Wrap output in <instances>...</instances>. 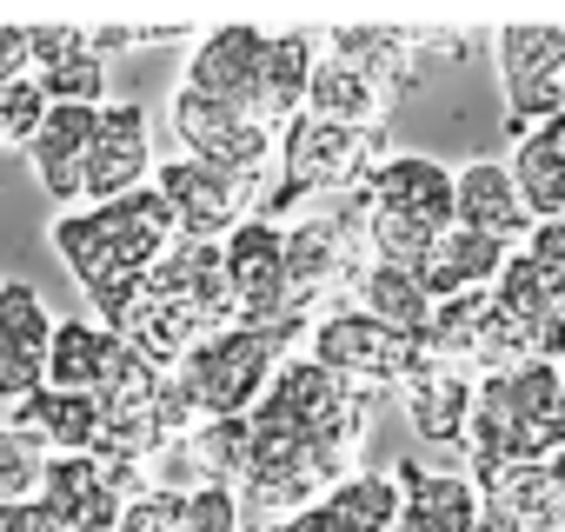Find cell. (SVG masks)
<instances>
[{
    "label": "cell",
    "instance_id": "7402d4cb",
    "mask_svg": "<svg viewBox=\"0 0 565 532\" xmlns=\"http://www.w3.org/2000/svg\"><path fill=\"white\" fill-rule=\"evenodd\" d=\"M452 180H459V226L492 233V240H505V246H525L532 213H525V200H519L505 160H486V153H479V160L452 167Z\"/></svg>",
    "mask_w": 565,
    "mask_h": 532
},
{
    "label": "cell",
    "instance_id": "d6986e66",
    "mask_svg": "<svg viewBox=\"0 0 565 532\" xmlns=\"http://www.w3.org/2000/svg\"><path fill=\"white\" fill-rule=\"evenodd\" d=\"M393 479H399V532H472V519L486 512V499L466 472L399 459Z\"/></svg>",
    "mask_w": 565,
    "mask_h": 532
},
{
    "label": "cell",
    "instance_id": "4dcf8cb0",
    "mask_svg": "<svg viewBox=\"0 0 565 532\" xmlns=\"http://www.w3.org/2000/svg\"><path fill=\"white\" fill-rule=\"evenodd\" d=\"M61 333V313L28 287V280H0V347H14L47 366V347Z\"/></svg>",
    "mask_w": 565,
    "mask_h": 532
},
{
    "label": "cell",
    "instance_id": "d590c367",
    "mask_svg": "<svg viewBox=\"0 0 565 532\" xmlns=\"http://www.w3.org/2000/svg\"><path fill=\"white\" fill-rule=\"evenodd\" d=\"M186 506H193V532H253V519H246V506H239V486L206 479V486L186 492Z\"/></svg>",
    "mask_w": 565,
    "mask_h": 532
},
{
    "label": "cell",
    "instance_id": "74e56055",
    "mask_svg": "<svg viewBox=\"0 0 565 532\" xmlns=\"http://www.w3.org/2000/svg\"><path fill=\"white\" fill-rule=\"evenodd\" d=\"M28 34H34V74L41 67H61V61H74V54L94 47V28H74V21H41Z\"/></svg>",
    "mask_w": 565,
    "mask_h": 532
},
{
    "label": "cell",
    "instance_id": "4316f807",
    "mask_svg": "<svg viewBox=\"0 0 565 532\" xmlns=\"http://www.w3.org/2000/svg\"><path fill=\"white\" fill-rule=\"evenodd\" d=\"M120 353H127V340L114 327H100V320H61V333L47 347V386H61V393H100L107 373L120 366Z\"/></svg>",
    "mask_w": 565,
    "mask_h": 532
},
{
    "label": "cell",
    "instance_id": "d4e9b609",
    "mask_svg": "<svg viewBox=\"0 0 565 532\" xmlns=\"http://www.w3.org/2000/svg\"><path fill=\"white\" fill-rule=\"evenodd\" d=\"M8 426H21L28 439H41L54 459H67V453H94V446H100V406H94V393L41 386V393H28L21 406H8Z\"/></svg>",
    "mask_w": 565,
    "mask_h": 532
},
{
    "label": "cell",
    "instance_id": "e0dca14e",
    "mask_svg": "<svg viewBox=\"0 0 565 532\" xmlns=\"http://www.w3.org/2000/svg\"><path fill=\"white\" fill-rule=\"evenodd\" d=\"M94 127H100V107H47L34 147H28V167L41 180V193L54 206H87V153H94Z\"/></svg>",
    "mask_w": 565,
    "mask_h": 532
},
{
    "label": "cell",
    "instance_id": "8992f818",
    "mask_svg": "<svg viewBox=\"0 0 565 532\" xmlns=\"http://www.w3.org/2000/svg\"><path fill=\"white\" fill-rule=\"evenodd\" d=\"M307 353L360 393H399L426 366V340H406L360 307H327L307 333Z\"/></svg>",
    "mask_w": 565,
    "mask_h": 532
},
{
    "label": "cell",
    "instance_id": "83f0119b",
    "mask_svg": "<svg viewBox=\"0 0 565 532\" xmlns=\"http://www.w3.org/2000/svg\"><path fill=\"white\" fill-rule=\"evenodd\" d=\"M426 34H406V28H333L327 34V47H333V61H347V67H360L373 87H386V94H406L413 87V74H419V47Z\"/></svg>",
    "mask_w": 565,
    "mask_h": 532
},
{
    "label": "cell",
    "instance_id": "9c48e42d",
    "mask_svg": "<svg viewBox=\"0 0 565 532\" xmlns=\"http://www.w3.org/2000/svg\"><path fill=\"white\" fill-rule=\"evenodd\" d=\"M273 180H279V173H273ZM273 180H239V173H220V167L186 160V153H173V160L153 167V187H160L167 206L180 213V240H213V246H220L233 226H246V220L266 213Z\"/></svg>",
    "mask_w": 565,
    "mask_h": 532
},
{
    "label": "cell",
    "instance_id": "60d3db41",
    "mask_svg": "<svg viewBox=\"0 0 565 532\" xmlns=\"http://www.w3.org/2000/svg\"><path fill=\"white\" fill-rule=\"evenodd\" d=\"M472 532H525V525H519L512 512H499V506H486V512L472 519Z\"/></svg>",
    "mask_w": 565,
    "mask_h": 532
},
{
    "label": "cell",
    "instance_id": "ac0fdd59",
    "mask_svg": "<svg viewBox=\"0 0 565 532\" xmlns=\"http://www.w3.org/2000/svg\"><path fill=\"white\" fill-rule=\"evenodd\" d=\"M399 406H406V426H413L426 446H459V453H466L472 406H479V373L446 366V360L426 353V366L399 386Z\"/></svg>",
    "mask_w": 565,
    "mask_h": 532
},
{
    "label": "cell",
    "instance_id": "ab89813d",
    "mask_svg": "<svg viewBox=\"0 0 565 532\" xmlns=\"http://www.w3.org/2000/svg\"><path fill=\"white\" fill-rule=\"evenodd\" d=\"M34 74V34L28 28H0V87Z\"/></svg>",
    "mask_w": 565,
    "mask_h": 532
},
{
    "label": "cell",
    "instance_id": "5bb4252c",
    "mask_svg": "<svg viewBox=\"0 0 565 532\" xmlns=\"http://www.w3.org/2000/svg\"><path fill=\"white\" fill-rule=\"evenodd\" d=\"M426 353L486 380V373L519 366V360H525V340H519V327L505 320V307H499L492 294H466V300H446V307L433 313Z\"/></svg>",
    "mask_w": 565,
    "mask_h": 532
},
{
    "label": "cell",
    "instance_id": "8fae6325",
    "mask_svg": "<svg viewBox=\"0 0 565 532\" xmlns=\"http://www.w3.org/2000/svg\"><path fill=\"white\" fill-rule=\"evenodd\" d=\"M226 253V287H233V307H239V327H313L307 313H294V294H287V226L279 220H246L220 240Z\"/></svg>",
    "mask_w": 565,
    "mask_h": 532
},
{
    "label": "cell",
    "instance_id": "7c38bea8",
    "mask_svg": "<svg viewBox=\"0 0 565 532\" xmlns=\"http://www.w3.org/2000/svg\"><path fill=\"white\" fill-rule=\"evenodd\" d=\"M266 54H273V34L266 28H246V21H226L213 34L193 41L186 67H180V87L186 94H206L233 114H253L266 120Z\"/></svg>",
    "mask_w": 565,
    "mask_h": 532
},
{
    "label": "cell",
    "instance_id": "f1b7e54d",
    "mask_svg": "<svg viewBox=\"0 0 565 532\" xmlns=\"http://www.w3.org/2000/svg\"><path fill=\"white\" fill-rule=\"evenodd\" d=\"M386 87H373L360 67H347V61H320V74H313V94H307V114H320V120H333V127H386Z\"/></svg>",
    "mask_w": 565,
    "mask_h": 532
},
{
    "label": "cell",
    "instance_id": "cb8c5ba5",
    "mask_svg": "<svg viewBox=\"0 0 565 532\" xmlns=\"http://www.w3.org/2000/svg\"><path fill=\"white\" fill-rule=\"evenodd\" d=\"M353 307L373 313L380 327L406 333V340H426L433 313H439V300L426 294V280L413 274V266H386V259H366L360 274H353Z\"/></svg>",
    "mask_w": 565,
    "mask_h": 532
},
{
    "label": "cell",
    "instance_id": "603a6c76",
    "mask_svg": "<svg viewBox=\"0 0 565 532\" xmlns=\"http://www.w3.org/2000/svg\"><path fill=\"white\" fill-rule=\"evenodd\" d=\"M505 167H512V187H519L532 226H539V220H565V114L525 127V134L512 140Z\"/></svg>",
    "mask_w": 565,
    "mask_h": 532
},
{
    "label": "cell",
    "instance_id": "3957f363",
    "mask_svg": "<svg viewBox=\"0 0 565 532\" xmlns=\"http://www.w3.org/2000/svg\"><path fill=\"white\" fill-rule=\"evenodd\" d=\"M565 446V380L545 360H519L479 380L466 466L479 459H552Z\"/></svg>",
    "mask_w": 565,
    "mask_h": 532
},
{
    "label": "cell",
    "instance_id": "7a4b0ae2",
    "mask_svg": "<svg viewBox=\"0 0 565 532\" xmlns=\"http://www.w3.org/2000/svg\"><path fill=\"white\" fill-rule=\"evenodd\" d=\"M307 333L313 327H220V333H206L173 373L186 406L200 413V426L206 419H246L273 393L279 366L300 353Z\"/></svg>",
    "mask_w": 565,
    "mask_h": 532
},
{
    "label": "cell",
    "instance_id": "7bdbcfd3",
    "mask_svg": "<svg viewBox=\"0 0 565 532\" xmlns=\"http://www.w3.org/2000/svg\"><path fill=\"white\" fill-rule=\"evenodd\" d=\"M552 532H565V506H558V525H552Z\"/></svg>",
    "mask_w": 565,
    "mask_h": 532
},
{
    "label": "cell",
    "instance_id": "2e32d148",
    "mask_svg": "<svg viewBox=\"0 0 565 532\" xmlns=\"http://www.w3.org/2000/svg\"><path fill=\"white\" fill-rule=\"evenodd\" d=\"M147 294L186 307L206 333L220 327H239V307H233V287H226V253L213 240H173L160 253V266L147 274Z\"/></svg>",
    "mask_w": 565,
    "mask_h": 532
},
{
    "label": "cell",
    "instance_id": "30bf717a",
    "mask_svg": "<svg viewBox=\"0 0 565 532\" xmlns=\"http://www.w3.org/2000/svg\"><path fill=\"white\" fill-rule=\"evenodd\" d=\"M366 253V220H360V200L347 213H307L287 226V294H294V313L320 320L327 294L333 287H353L360 259Z\"/></svg>",
    "mask_w": 565,
    "mask_h": 532
},
{
    "label": "cell",
    "instance_id": "4fadbf2b",
    "mask_svg": "<svg viewBox=\"0 0 565 532\" xmlns=\"http://www.w3.org/2000/svg\"><path fill=\"white\" fill-rule=\"evenodd\" d=\"M360 206L380 213V220H406V226L446 233V226H459V180L433 153H386L380 173L366 180Z\"/></svg>",
    "mask_w": 565,
    "mask_h": 532
},
{
    "label": "cell",
    "instance_id": "f6af8a7d",
    "mask_svg": "<svg viewBox=\"0 0 565 532\" xmlns=\"http://www.w3.org/2000/svg\"><path fill=\"white\" fill-rule=\"evenodd\" d=\"M114 532H120V525H114Z\"/></svg>",
    "mask_w": 565,
    "mask_h": 532
},
{
    "label": "cell",
    "instance_id": "44dd1931",
    "mask_svg": "<svg viewBox=\"0 0 565 532\" xmlns=\"http://www.w3.org/2000/svg\"><path fill=\"white\" fill-rule=\"evenodd\" d=\"M512 253H519V246H505V240H492V233L446 226L439 246H433L426 266H419V280H426V294H433L439 307H446V300H466V294H492V280L505 274Z\"/></svg>",
    "mask_w": 565,
    "mask_h": 532
},
{
    "label": "cell",
    "instance_id": "d6a6232c",
    "mask_svg": "<svg viewBox=\"0 0 565 532\" xmlns=\"http://www.w3.org/2000/svg\"><path fill=\"white\" fill-rule=\"evenodd\" d=\"M34 81H41L47 107H107V100H114V94H107V61H100L94 47L74 54V61H61V67H41Z\"/></svg>",
    "mask_w": 565,
    "mask_h": 532
},
{
    "label": "cell",
    "instance_id": "f35d334b",
    "mask_svg": "<svg viewBox=\"0 0 565 532\" xmlns=\"http://www.w3.org/2000/svg\"><path fill=\"white\" fill-rule=\"evenodd\" d=\"M41 386H47V366H41V360H28V353H14V347H0V400L21 406V400L41 393Z\"/></svg>",
    "mask_w": 565,
    "mask_h": 532
},
{
    "label": "cell",
    "instance_id": "ffe728a7",
    "mask_svg": "<svg viewBox=\"0 0 565 532\" xmlns=\"http://www.w3.org/2000/svg\"><path fill=\"white\" fill-rule=\"evenodd\" d=\"M486 506L512 512L525 532H552L558 525V506H565V486L552 472V459H479V466H459Z\"/></svg>",
    "mask_w": 565,
    "mask_h": 532
},
{
    "label": "cell",
    "instance_id": "ba28073f",
    "mask_svg": "<svg viewBox=\"0 0 565 532\" xmlns=\"http://www.w3.org/2000/svg\"><path fill=\"white\" fill-rule=\"evenodd\" d=\"M167 127H173V140H180L186 160H206V167L239 173V180H273L279 173V134L266 120H253V114H233V107L206 100V94L173 87Z\"/></svg>",
    "mask_w": 565,
    "mask_h": 532
},
{
    "label": "cell",
    "instance_id": "e575fe53",
    "mask_svg": "<svg viewBox=\"0 0 565 532\" xmlns=\"http://www.w3.org/2000/svg\"><path fill=\"white\" fill-rule=\"evenodd\" d=\"M120 532H193V506H186V492H173V486H147V492L120 512Z\"/></svg>",
    "mask_w": 565,
    "mask_h": 532
},
{
    "label": "cell",
    "instance_id": "836d02e7",
    "mask_svg": "<svg viewBox=\"0 0 565 532\" xmlns=\"http://www.w3.org/2000/svg\"><path fill=\"white\" fill-rule=\"evenodd\" d=\"M41 120H47V94H41V81H34V74L0 87V147L28 153V147H34V134H41Z\"/></svg>",
    "mask_w": 565,
    "mask_h": 532
},
{
    "label": "cell",
    "instance_id": "b9f144b4",
    "mask_svg": "<svg viewBox=\"0 0 565 532\" xmlns=\"http://www.w3.org/2000/svg\"><path fill=\"white\" fill-rule=\"evenodd\" d=\"M552 472H558V486H565V446H558V453H552Z\"/></svg>",
    "mask_w": 565,
    "mask_h": 532
},
{
    "label": "cell",
    "instance_id": "9a60e30c",
    "mask_svg": "<svg viewBox=\"0 0 565 532\" xmlns=\"http://www.w3.org/2000/svg\"><path fill=\"white\" fill-rule=\"evenodd\" d=\"M153 187V127L140 100H107L100 127H94V153H87V206L127 200Z\"/></svg>",
    "mask_w": 565,
    "mask_h": 532
},
{
    "label": "cell",
    "instance_id": "52a82bcc",
    "mask_svg": "<svg viewBox=\"0 0 565 532\" xmlns=\"http://www.w3.org/2000/svg\"><path fill=\"white\" fill-rule=\"evenodd\" d=\"M492 74L505 94V134L565 114V28L558 21H512L492 34Z\"/></svg>",
    "mask_w": 565,
    "mask_h": 532
},
{
    "label": "cell",
    "instance_id": "5b68a950",
    "mask_svg": "<svg viewBox=\"0 0 565 532\" xmlns=\"http://www.w3.org/2000/svg\"><path fill=\"white\" fill-rule=\"evenodd\" d=\"M259 406L287 413L307 439H320L327 453H340V459L353 466L360 446H366V426H373L380 393H360V386H347L340 373H327L313 353H294L287 366H279V380H273V393H266Z\"/></svg>",
    "mask_w": 565,
    "mask_h": 532
},
{
    "label": "cell",
    "instance_id": "f546056e",
    "mask_svg": "<svg viewBox=\"0 0 565 532\" xmlns=\"http://www.w3.org/2000/svg\"><path fill=\"white\" fill-rule=\"evenodd\" d=\"M333 532H399V479L393 472H353L320 499Z\"/></svg>",
    "mask_w": 565,
    "mask_h": 532
},
{
    "label": "cell",
    "instance_id": "1f68e13d",
    "mask_svg": "<svg viewBox=\"0 0 565 532\" xmlns=\"http://www.w3.org/2000/svg\"><path fill=\"white\" fill-rule=\"evenodd\" d=\"M54 472V453L21 426H0V506H34Z\"/></svg>",
    "mask_w": 565,
    "mask_h": 532
},
{
    "label": "cell",
    "instance_id": "6da1fadb",
    "mask_svg": "<svg viewBox=\"0 0 565 532\" xmlns=\"http://www.w3.org/2000/svg\"><path fill=\"white\" fill-rule=\"evenodd\" d=\"M47 240H54L61 266L81 280L94 320L100 327H120L134 313V300L147 294V274L160 266V253L180 240V213L167 206L160 187H140L127 200H107V206L54 213Z\"/></svg>",
    "mask_w": 565,
    "mask_h": 532
},
{
    "label": "cell",
    "instance_id": "ee69618b",
    "mask_svg": "<svg viewBox=\"0 0 565 532\" xmlns=\"http://www.w3.org/2000/svg\"><path fill=\"white\" fill-rule=\"evenodd\" d=\"M558 380H565V366H558Z\"/></svg>",
    "mask_w": 565,
    "mask_h": 532
},
{
    "label": "cell",
    "instance_id": "484cf974",
    "mask_svg": "<svg viewBox=\"0 0 565 532\" xmlns=\"http://www.w3.org/2000/svg\"><path fill=\"white\" fill-rule=\"evenodd\" d=\"M327 34L313 28H287V34H273V54H266V127L273 134H287L300 114H307V94H313V74H320V54Z\"/></svg>",
    "mask_w": 565,
    "mask_h": 532
},
{
    "label": "cell",
    "instance_id": "277c9868",
    "mask_svg": "<svg viewBox=\"0 0 565 532\" xmlns=\"http://www.w3.org/2000/svg\"><path fill=\"white\" fill-rule=\"evenodd\" d=\"M386 153H393L386 127H333L320 114H300L279 134V180L266 193V220H279L300 200H320V193H353L360 200Z\"/></svg>",
    "mask_w": 565,
    "mask_h": 532
},
{
    "label": "cell",
    "instance_id": "8d00e7d4",
    "mask_svg": "<svg viewBox=\"0 0 565 532\" xmlns=\"http://www.w3.org/2000/svg\"><path fill=\"white\" fill-rule=\"evenodd\" d=\"M532 266H539V280H545V294L558 300V313H565V220H539L532 233H525V246H519Z\"/></svg>",
    "mask_w": 565,
    "mask_h": 532
}]
</instances>
